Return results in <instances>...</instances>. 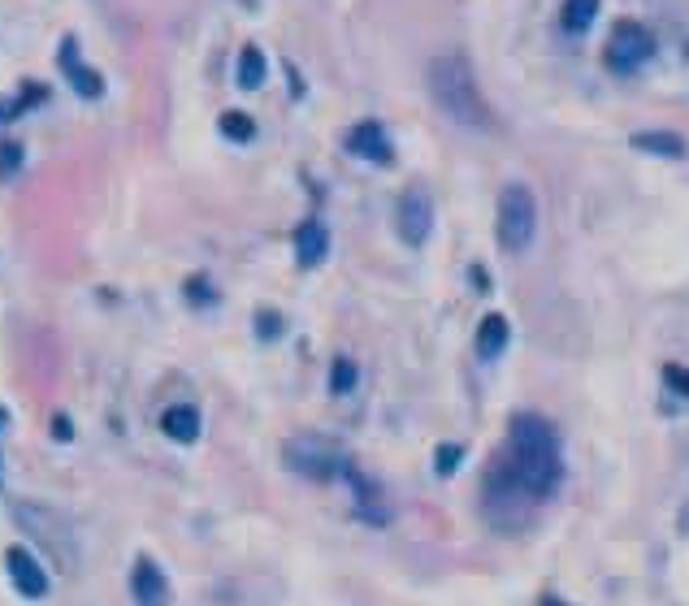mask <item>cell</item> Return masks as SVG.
Returning <instances> with one entry per match:
<instances>
[{"instance_id":"cell-1","label":"cell","mask_w":689,"mask_h":606,"mask_svg":"<svg viewBox=\"0 0 689 606\" xmlns=\"http://www.w3.org/2000/svg\"><path fill=\"white\" fill-rule=\"evenodd\" d=\"M507 472L529 498H551L559 485V438L542 416H516L507 433Z\"/></svg>"},{"instance_id":"cell-2","label":"cell","mask_w":689,"mask_h":606,"mask_svg":"<svg viewBox=\"0 0 689 606\" xmlns=\"http://www.w3.org/2000/svg\"><path fill=\"white\" fill-rule=\"evenodd\" d=\"M429 96L455 126L486 130L490 126V104L477 87V74L464 52H442L429 61Z\"/></svg>"},{"instance_id":"cell-3","label":"cell","mask_w":689,"mask_h":606,"mask_svg":"<svg viewBox=\"0 0 689 606\" xmlns=\"http://www.w3.org/2000/svg\"><path fill=\"white\" fill-rule=\"evenodd\" d=\"M13 520H18V529L26 537H35V542L48 550L61 572L78 568V537H74V524L65 520L61 511H52L48 503H18L13 507Z\"/></svg>"},{"instance_id":"cell-4","label":"cell","mask_w":689,"mask_h":606,"mask_svg":"<svg viewBox=\"0 0 689 606\" xmlns=\"http://www.w3.org/2000/svg\"><path fill=\"white\" fill-rule=\"evenodd\" d=\"M538 230V200L525 182H507L499 191V243L503 252H525Z\"/></svg>"},{"instance_id":"cell-5","label":"cell","mask_w":689,"mask_h":606,"mask_svg":"<svg viewBox=\"0 0 689 606\" xmlns=\"http://www.w3.org/2000/svg\"><path fill=\"white\" fill-rule=\"evenodd\" d=\"M286 464H291L295 472H304V477H334V472H343V451H338L334 442L317 438V433H299V438L286 442Z\"/></svg>"},{"instance_id":"cell-6","label":"cell","mask_w":689,"mask_h":606,"mask_svg":"<svg viewBox=\"0 0 689 606\" xmlns=\"http://www.w3.org/2000/svg\"><path fill=\"white\" fill-rule=\"evenodd\" d=\"M655 57V35L642 22H616V31L607 39V65L620 74H633Z\"/></svg>"},{"instance_id":"cell-7","label":"cell","mask_w":689,"mask_h":606,"mask_svg":"<svg viewBox=\"0 0 689 606\" xmlns=\"http://www.w3.org/2000/svg\"><path fill=\"white\" fill-rule=\"evenodd\" d=\"M395 226H399V239L421 247L434 230V200H429L425 187H412L399 195V208H395Z\"/></svg>"},{"instance_id":"cell-8","label":"cell","mask_w":689,"mask_h":606,"mask_svg":"<svg viewBox=\"0 0 689 606\" xmlns=\"http://www.w3.org/2000/svg\"><path fill=\"white\" fill-rule=\"evenodd\" d=\"M5 568H9V581H13V589H18L22 598H44L48 594V572L31 559V550L9 546L5 550Z\"/></svg>"},{"instance_id":"cell-9","label":"cell","mask_w":689,"mask_h":606,"mask_svg":"<svg viewBox=\"0 0 689 606\" xmlns=\"http://www.w3.org/2000/svg\"><path fill=\"white\" fill-rule=\"evenodd\" d=\"M347 148L356 152V156H364V161H373V165H390V161H395V148H390L382 122H360V126H351V130H347Z\"/></svg>"},{"instance_id":"cell-10","label":"cell","mask_w":689,"mask_h":606,"mask_svg":"<svg viewBox=\"0 0 689 606\" xmlns=\"http://www.w3.org/2000/svg\"><path fill=\"white\" fill-rule=\"evenodd\" d=\"M130 594H135L139 606H169L165 572L156 568L152 559H135V572H130Z\"/></svg>"},{"instance_id":"cell-11","label":"cell","mask_w":689,"mask_h":606,"mask_svg":"<svg viewBox=\"0 0 689 606\" xmlns=\"http://www.w3.org/2000/svg\"><path fill=\"white\" fill-rule=\"evenodd\" d=\"M325 252H330V234H325V226L321 221H304V226L295 230V260L304 269H312L325 260Z\"/></svg>"},{"instance_id":"cell-12","label":"cell","mask_w":689,"mask_h":606,"mask_svg":"<svg viewBox=\"0 0 689 606\" xmlns=\"http://www.w3.org/2000/svg\"><path fill=\"white\" fill-rule=\"evenodd\" d=\"M161 429L174 442H195V438H200V412H195L191 403H178V407H169V412L161 416Z\"/></svg>"},{"instance_id":"cell-13","label":"cell","mask_w":689,"mask_h":606,"mask_svg":"<svg viewBox=\"0 0 689 606\" xmlns=\"http://www.w3.org/2000/svg\"><path fill=\"white\" fill-rule=\"evenodd\" d=\"M503 347H507V316L490 312L486 321L477 325V355L481 360H499Z\"/></svg>"},{"instance_id":"cell-14","label":"cell","mask_w":689,"mask_h":606,"mask_svg":"<svg viewBox=\"0 0 689 606\" xmlns=\"http://www.w3.org/2000/svg\"><path fill=\"white\" fill-rule=\"evenodd\" d=\"M633 148L637 152H650V156H685V139L672 135V130H637L633 135Z\"/></svg>"},{"instance_id":"cell-15","label":"cell","mask_w":689,"mask_h":606,"mask_svg":"<svg viewBox=\"0 0 689 606\" xmlns=\"http://www.w3.org/2000/svg\"><path fill=\"white\" fill-rule=\"evenodd\" d=\"M260 83H265V52H260L256 44H247V48L239 52V87L256 91Z\"/></svg>"},{"instance_id":"cell-16","label":"cell","mask_w":689,"mask_h":606,"mask_svg":"<svg viewBox=\"0 0 689 606\" xmlns=\"http://www.w3.org/2000/svg\"><path fill=\"white\" fill-rule=\"evenodd\" d=\"M598 18V0H564V31L581 35Z\"/></svg>"},{"instance_id":"cell-17","label":"cell","mask_w":689,"mask_h":606,"mask_svg":"<svg viewBox=\"0 0 689 606\" xmlns=\"http://www.w3.org/2000/svg\"><path fill=\"white\" fill-rule=\"evenodd\" d=\"M65 70H70L78 96H100V91H104L96 70H83V65H74V44H65Z\"/></svg>"},{"instance_id":"cell-18","label":"cell","mask_w":689,"mask_h":606,"mask_svg":"<svg viewBox=\"0 0 689 606\" xmlns=\"http://www.w3.org/2000/svg\"><path fill=\"white\" fill-rule=\"evenodd\" d=\"M221 135L234 139V143H247L256 135V126H252V117L247 113H221Z\"/></svg>"},{"instance_id":"cell-19","label":"cell","mask_w":689,"mask_h":606,"mask_svg":"<svg viewBox=\"0 0 689 606\" xmlns=\"http://www.w3.org/2000/svg\"><path fill=\"white\" fill-rule=\"evenodd\" d=\"M351 386H356V364H351V360H334V368H330V390L334 394H347Z\"/></svg>"},{"instance_id":"cell-20","label":"cell","mask_w":689,"mask_h":606,"mask_svg":"<svg viewBox=\"0 0 689 606\" xmlns=\"http://www.w3.org/2000/svg\"><path fill=\"white\" fill-rule=\"evenodd\" d=\"M460 459H464V446H438V451H434V472H438V477H451Z\"/></svg>"},{"instance_id":"cell-21","label":"cell","mask_w":689,"mask_h":606,"mask_svg":"<svg viewBox=\"0 0 689 606\" xmlns=\"http://www.w3.org/2000/svg\"><path fill=\"white\" fill-rule=\"evenodd\" d=\"M22 165V148L18 143H0V178H13Z\"/></svg>"},{"instance_id":"cell-22","label":"cell","mask_w":689,"mask_h":606,"mask_svg":"<svg viewBox=\"0 0 689 606\" xmlns=\"http://www.w3.org/2000/svg\"><path fill=\"white\" fill-rule=\"evenodd\" d=\"M256 329H260V338H278L282 334V316L278 312H260L256 316Z\"/></svg>"},{"instance_id":"cell-23","label":"cell","mask_w":689,"mask_h":606,"mask_svg":"<svg viewBox=\"0 0 689 606\" xmlns=\"http://www.w3.org/2000/svg\"><path fill=\"white\" fill-rule=\"evenodd\" d=\"M663 377H668V386H672V390L689 394V373H685L681 364H668V368H663Z\"/></svg>"},{"instance_id":"cell-24","label":"cell","mask_w":689,"mask_h":606,"mask_svg":"<svg viewBox=\"0 0 689 606\" xmlns=\"http://www.w3.org/2000/svg\"><path fill=\"white\" fill-rule=\"evenodd\" d=\"M546 606H564V602H555V598H551V602H546Z\"/></svg>"}]
</instances>
